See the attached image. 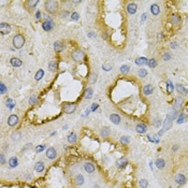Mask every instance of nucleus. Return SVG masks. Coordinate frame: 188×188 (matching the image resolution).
I'll return each instance as SVG.
<instances>
[{"instance_id": "09e8293b", "label": "nucleus", "mask_w": 188, "mask_h": 188, "mask_svg": "<svg viewBox=\"0 0 188 188\" xmlns=\"http://www.w3.org/2000/svg\"><path fill=\"white\" fill-rule=\"evenodd\" d=\"M44 149H45V145H39V146L35 147V151H37V153H41V151L44 150Z\"/></svg>"}, {"instance_id": "39448f33", "label": "nucleus", "mask_w": 188, "mask_h": 188, "mask_svg": "<svg viewBox=\"0 0 188 188\" xmlns=\"http://www.w3.org/2000/svg\"><path fill=\"white\" fill-rule=\"evenodd\" d=\"M0 32H1L2 35L9 34L11 32V26L7 23H1L0 24Z\"/></svg>"}, {"instance_id": "5701e85b", "label": "nucleus", "mask_w": 188, "mask_h": 188, "mask_svg": "<svg viewBox=\"0 0 188 188\" xmlns=\"http://www.w3.org/2000/svg\"><path fill=\"white\" fill-rule=\"evenodd\" d=\"M8 162H9V166L11 168H16L19 166V159H17L16 157H11Z\"/></svg>"}, {"instance_id": "393cba45", "label": "nucleus", "mask_w": 188, "mask_h": 188, "mask_svg": "<svg viewBox=\"0 0 188 188\" xmlns=\"http://www.w3.org/2000/svg\"><path fill=\"white\" fill-rule=\"evenodd\" d=\"M150 12L153 15H158L160 13V8L157 4H151L150 5Z\"/></svg>"}, {"instance_id": "f3484780", "label": "nucleus", "mask_w": 188, "mask_h": 188, "mask_svg": "<svg viewBox=\"0 0 188 188\" xmlns=\"http://www.w3.org/2000/svg\"><path fill=\"white\" fill-rule=\"evenodd\" d=\"M54 50H55L56 52H62L65 50V45L61 41H56L55 43H54Z\"/></svg>"}, {"instance_id": "3c124183", "label": "nucleus", "mask_w": 188, "mask_h": 188, "mask_svg": "<svg viewBox=\"0 0 188 188\" xmlns=\"http://www.w3.org/2000/svg\"><path fill=\"white\" fill-rule=\"evenodd\" d=\"M105 71H110V70H112V66L111 65H103V67H102Z\"/></svg>"}, {"instance_id": "f257e3e1", "label": "nucleus", "mask_w": 188, "mask_h": 188, "mask_svg": "<svg viewBox=\"0 0 188 188\" xmlns=\"http://www.w3.org/2000/svg\"><path fill=\"white\" fill-rule=\"evenodd\" d=\"M44 8L48 14H55L58 11V2L55 0H46L44 2Z\"/></svg>"}, {"instance_id": "6e6552de", "label": "nucleus", "mask_w": 188, "mask_h": 188, "mask_svg": "<svg viewBox=\"0 0 188 188\" xmlns=\"http://www.w3.org/2000/svg\"><path fill=\"white\" fill-rule=\"evenodd\" d=\"M183 98H181V97H177L176 99H175V102H174V104H173V110H174V112H178L180 110H181V108H182V105H183Z\"/></svg>"}, {"instance_id": "c9c22d12", "label": "nucleus", "mask_w": 188, "mask_h": 188, "mask_svg": "<svg viewBox=\"0 0 188 188\" xmlns=\"http://www.w3.org/2000/svg\"><path fill=\"white\" fill-rule=\"evenodd\" d=\"M147 66L149 67V68H151V69H154V68H156V66H157V60H156L155 58H151V59H148V62H147Z\"/></svg>"}, {"instance_id": "8fccbe9b", "label": "nucleus", "mask_w": 188, "mask_h": 188, "mask_svg": "<svg viewBox=\"0 0 188 188\" xmlns=\"http://www.w3.org/2000/svg\"><path fill=\"white\" fill-rule=\"evenodd\" d=\"M97 81V74L96 73H93L92 74V77H90V83H95Z\"/></svg>"}, {"instance_id": "79ce46f5", "label": "nucleus", "mask_w": 188, "mask_h": 188, "mask_svg": "<svg viewBox=\"0 0 188 188\" xmlns=\"http://www.w3.org/2000/svg\"><path fill=\"white\" fill-rule=\"evenodd\" d=\"M130 142V138L127 137V136H123L122 138H120V143L122 144H128Z\"/></svg>"}, {"instance_id": "2eb2a0df", "label": "nucleus", "mask_w": 188, "mask_h": 188, "mask_svg": "<svg viewBox=\"0 0 188 188\" xmlns=\"http://www.w3.org/2000/svg\"><path fill=\"white\" fill-rule=\"evenodd\" d=\"M175 182H176L178 185H183V184H185V183H186V177H185V175L182 174V173L176 174V176H175Z\"/></svg>"}, {"instance_id": "37998d69", "label": "nucleus", "mask_w": 188, "mask_h": 188, "mask_svg": "<svg viewBox=\"0 0 188 188\" xmlns=\"http://www.w3.org/2000/svg\"><path fill=\"white\" fill-rule=\"evenodd\" d=\"M71 20L72 21H78L80 20V14H78L77 12H73V13L71 14Z\"/></svg>"}, {"instance_id": "2f4dec72", "label": "nucleus", "mask_w": 188, "mask_h": 188, "mask_svg": "<svg viewBox=\"0 0 188 188\" xmlns=\"http://www.w3.org/2000/svg\"><path fill=\"white\" fill-rule=\"evenodd\" d=\"M110 133H111V130H110V128H108V127H103V128L101 129V132H100V135H101V137H109L110 136Z\"/></svg>"}, {"instance_id": "ddd939ff", "label": "nucleus", "mask_w": 188, "mask_h": 188, "mask_svg": "<svg viewBox=\"0 0 188 188\" xmlns=\"http://www.w3.org/2000/svg\"><path fill=\"white\" fill-rule=\"evenodd\" d=\"M153 93H154V87H153V85L147 84V85H145V86L143 87V94H144L145 96H149V95H151Z\"/></svg>"}, {"instance_id": "9b49d317", "label": "nucleus", "mask_w": 188, "mask_h": 188, "mask_svg": "<svg viewBox=\"0 0 188 188\" xmlns=\"http://www.w3.org/2000/svg\"><path fill=\"white\" fill-rule=\"evenodd\" d=\"M54 28V22H43L42 23V29L44 31H51Z\"/></svg>"}, {"instance_id": "f03ea898", "label": "nucleus", "mask_w": 188, "mask_h": 188, "mask_svg": "<svg viewBox=\"0 0 188 188\" xmlns=\"http://www.w3.org/2000/svg\"><path fill=\"white\" fill-rule=\"evenodd\" d=\"M12 43H13V46L16 48V50H20V48H22L24 46V44H25V37L21 33H17L13 37Z\"/></svg>"}, {"instance_id": "a211bd4d", "label": "nucleus", "mask_w": 188, "mask_h": 188, "mask_svg": "<svg viewBox=\"0 0 188 188\" xmlns=\"http://www.w3.org/2000/svg\"><path fill=\"white\" fill-rule=\"evenodd\" d=\"M136 130H137V132L138 133H145L147 131V126L145 125V124H138L137 125V127H136Z\"/></svg>"}, {"instance_id": "4d7b16f0", "label": "nucleus", "mask_w": 188, "mask_h": 188, "mask_svg": "<svg viewBox=\"0 0 188 188\" xmlns=\"http://www.w3.org/2000/svg\"><path fill=\"white\" fill-rule=\"evenodd\" d=\"M97 109H98V104H93L92 105V111H95V110H97Z\"/></svg>"}, {"instance_id": "c03bdc74", "label": "nucleus", "mask_w": 188, "mask_h": 188, "mask_svg": "<svg viewBox=\"0 0 188 188\" xmlns=\"http://www.w3.org/2000/svg\"><path fill=\"white\" fill-rule=\"evenodd\" d=\"M171 57H172V55L170 53H165L162 55V59L165 60V61H168V60H170V59H171Z\"/></svg>"}, {"instance_id": "7c9ffc66", "label": "nucleus", "mask_w": 188, "mask_h": 188, "mask_svg": "<svg viewBox=\"0 0 188 188\" xmlns=\"http://www.w3.org/2000/svg\"><path fill=\"white\" fill-rule=\"evenodd\" d=\"M180 22H181V17L177 14H173L171 16V23L173 24V25H178Z\"/></svg>"}, {"instance_id": "412c9836", "label": "nucleus", "mask_w": 188, "mask_h": 188, "mask_svg": "<svg viewBox=\"0 0 188 188\" xmlns=\"http://www.w3.org/2000/svg\"><path fill=\"white\" fill-rule=\"evenodd\" d=\"M34 170H35V172H38V173L43 172L44 171V163L42 161H38L34 166Z\"/></svg>"}, {"instance_id": "a19ab883", "label": "nucleus", "mask_w": 188, "mask_h": 188, "mask_svg": "<svg viewBox=\"0 0 188 188\" xmlns=\"http://www.w3.org/2000/svg\"><path fill=\"white\" fill-rule=\"evenodd\" d=\"M167 88H168V93L169 94H172L174 87H173V83L171 81H168L167 82Z\"/></svg>"}, {"instance_id": "6e6d98bb", "label": "nucleus", "mask_w": 188, "mask_h": 188, "mask_svg": "<svg viewBox=\"0 0 188 188\" xmlns=\"http://www.w3.org/2000/svg\"><path fill=\"white\" fill-rule=\"evenodd\" d=\"M146 19H147V14H146V13H143V14H142V22L146 21Z\"/></svg>"}, {"instance_id": "aec40b11", "label": "nucleus", "mask_w": 188, "mask_h": 188, "mask_svg": "<svg viewBox=\"0 0 188 188\" xmlns=\"http://www.w3.org/2000/svg\"><path fill=\"white\" fill-rule=\"evenodd\" d=\"M127 163H128L127 159L125 158V157H123V158H120V159L117 160V162H116V167L119 168V169H124V168L127 166Z\"/></svg>"}, {"instance_id": "a878e982", "label": "nucleus", "mask_w": 188, "mask_h": 188, "mask_svg": "<svg viewBox=\"0 0 188 188\" xmlns=\"http://www.w3.org/2000/svg\"><path fill=\"white\" fill-rule=\"evenodd\" d=\"M67 140H68L69 143H75V142L77 141V136H76V133L71 132L70 135L67 137Z\"/></svg>"}, {"instance_id": "13d9d810", "label": "nucleus", "mask_w": 188, "mask_h": 188, "mask_svg": "<svg viewBox=\"0 0 188 188\" xmlns=\"http://www.w3.org/2000/svg\"><path fill=\"white\" fill-rule=\"evenodd\" d=\"M35 17H37V19H38V20H39V19H40V17H41V13H40V11H38V12H37V13H35Z\"/></svg>"}, {"instance_id": "4c0bfd02", "label": "nucleus", "mask_w": 188, "mask_h": 188, "mask_svg": "<svg viewBox=\"0 0 188 188\" xmlns=\"http://www.w3.org/2000/svg\"><path fill=\"white\" fill-rule=\"evenodd\" d=\"M12 140H13L14 142L21 140V132L16 131V132H13V133H12Z\"/></svg>"}, {"instance_id": "bb28decb", "label": "nucleus", "mask_w": 188, "mask_h": 188, "mask_svg": "<svg viewBox=\"0 0 188 188\" xmlns=\"http://www.w3.org/2000/svg\"><path fill=\"white\" fill-rule=\"evenodd\" d=\"M93 95H94V90H93V88L88 87V88L85 89V92H84V97H85V99H90V98L93 97Z\"/></svg>"}, {"instance_id": "7ed1b4c3", "label": "nucleus", "mask_w": 188, "mask_h": 188, "mask_svg": "<svg viewBox=\"0 0 188 188\" xmlns=\"http://www.w3.org/2000/svg\"><path fill=\"white\" fill-rule=\"evenodd\" d=\"M71 57H72V59H73L74 61H82V60L84 59V57H85V54L81 50H75V51L72 52Z\"/></svg>"}, {"instance_id": "f704fd0d", "label": "nucleus", "mask_w": 188, "mask_h": 188, "mask_svg": "<svg viewBox=\"0 0 188 188\" xmlns=\"http://www.w3.org/2000/svg\"><path fill=\"white\" fill-rule=\"evenodd\" d=\"M120 72H122L123 74H128L130 72V67L127 66V65H123L120 67Z\"/></svg>"}, {"instance_id": "423d86ee", "label": "nucleus", "mask_w": 188, "mask_h": 188, "mask_svg": "<svg viewBox=\"0 0 188 188\" xmlns=\"http://www.w3.org/2000/svg\"><path fill=\"white\" fill-rule=\"evenodd\" d=\"M76 110V104L75 103H66L64 105V111L67 114H72Z\"/></svg>"}, {"instance_id": "20e7f679", "label": "nucleus", "mask_w": 188, "mask_h": 188, "mask_svg": "<svg viewBox=\"0 0 188 188\" xmlns=\"http://www.w3.org/2000/svg\"><path fill=\"white\" fill-rule=\"evenodd\" d=\"M172 122H173V118L171 115H167V117L165 119V122H163V131H167L169 130L170 128L172 127Z\"/></svg>"}, {"instance_id": "4be33fe9", "label": "nucleus", "mask_w": 188, "mask_h": 188, "mask_svg": "<svg viewBox=\"0 0 188 188\" xmlns=\"http://www.w3.org/2000/svg\"><path fill=\"white\" fill-rule=\"evenodd\" d=\"M148 59L146 57H139L136 59V65L137 66H143V65H147Z\"/></svg>"}, {"instance_id": "052dcab7", "label": "nucleus", "mask_w": 188, "mask_h": 188, "mask_svg": "<svg viewBox=\"0 0 188 188\" xmlns=\"http://www.w3.org/2000/svg\"><path fill=\"white\" fill-rule=\"evenodd\" d=\"M187 154H188V153H187Z\"/></svg>"}, {"instance_id": "f8f14e48", "label": "nucleus", "mask_w": 188, "mask_h": 188, "mask_svg": "<svg viewBox=\"0 0 188 188\" xmlns=\"http://www.w3.org/2000/svg\"><path fill=\"white\" fill-rule=\"evenodd\" d=\"M175 89H176V92L178 94L183 95V96H185V95L188 94V89L186 87H184L182 84H176V85H175Z\"/></svg>"}, {"instance_id": "0eeeda50", "label": "nucleus", "mask_w": 188, "mask_h": 188, "mask_svg": "<svg viewBox=\"0 0 188 188\" xmlns=\"http://www.w3.org/2000/svg\"><path fill=\"white\" fill-rule=\"evenodd\" d=\"M19 116L17 115H14V114H12V115H10L9 116V118H8V125L10 126V127H14V126H16L17 124H19Z\"/></svg>"}, {"instance_id": "5fc2aeb1", "label": "nucleus", "mask_w": 188, "mask_h": 188, "mask_svg": "<svg viewBox=\"0 0 188 188\" xmlns=\"http://www.w3.org/2000/svg\"><path fill=\"white\" fill-rule=\"evenodd\" d=\"M0 158H1V165H4V163H5V158H4V155H3V154H1V155H0Z\"/></svg>"}, {"instance_id": "de8ad7c7", "label": "nucleus", "mask_w": 188, "mask_h": 188, "mask_svg": "<svg viewBox=\"0 0 188 188\" xmlns=\"http://www.w3.org/2000/svg\"><path fill=\"white\" fill-rule=\"evenodd\" d=\"M153 125H154V127H156V128H159L160 127V125H161V120L160 119H155L154 120V123H153Z\"/></svg>"}, {"instance_id": "864d4df0", "label": "nucleus", "mask_w": 188, "mask_h": 188, "mask_svg": "<svg viewBox=\"0 0 188 188\" xmlns=\"http://www.w3.org/2000/svg\"><path fill=\"white\" fill-rule=\"evenodd\" d=\"M70 13H69V11H64V12H61L60 13V15H61V17H66V16H68Z\"/></svg>"}, {"instance_id": "dca6fc26", "label": "nucleus", "mask_w": 188, "mask_h": 188, "mask_svg": "<svg viewBox=\"0 0 188 188\" xmlns=\"http://www.w3.org/2000/svg\"><path fill=\"white\" fill-rule=\"evenodd\" d=\"M84 169H85V171H86L87 173H94L95 170H96L95 166L93 165L92 162H86V163H85V165H84Z\"/></svg>"}, {"instance_id": "a18cd8bd", "label": "nucleus", "mask_w": 188, "mask_h": 188, "mask_svg": "<svg viewBox=\"0 0 188 188\" xmlns=\"http://www.w3.org/2000/svg\"><path fill=\"white\" fill-rule=\"evenodd\" d=\"M7 90H8V88L5 87V85L3 83L0 84V94L3 95V94H5V92H7Z\"/></svg>"}, {"instance_id": "603ef678", "label": "nucleus", "mask_w": 188, "mask_h": 188, "mask_svg": "<svg viewBox=\"0 0 188 188\" xmlns=\"http://www.w3.org/2000/svg\"><path fill=\"white\" fill-rule=\"evenodd\" d=\"M88 37H89L90 39L96 38V32H95V31H89V32H88Z\"/></svg>"}, {"instance_id": "4468645a", "label": "nucleus", "mask_w": 188, "mask_h": 188, "mask_svg": "<svg viewBox=\"0 0 188 188\" xmlns=\"http://www.w3.org/2000/svg\"><path fill=\"white\" fill-rule=\"evenodd\" d=\"M138 11V5L136 3H129L127 5V12L129 14H136Z\"/></svg>"}, {"instance_id": "c85d7f7f", "label": "nucleus", "mask_w": 188, "mask_h": 188, "mask_svg": "<svg viewBox=\"0 0 188 188\" xmlns=\"http://www.w3.org/2000/svg\"><path fill=\"white\" fill-rule=\"evenodd\" d=\"M155 165H156V167L158 168L159 170H161V169L165 168V166H166V161L163 160L162 158H159V159H157V160H156Z\"/></svg>"}, {"instance_id": "72a5a7b5", "label": "nucleus", "mask_w": 188, "mask_h": 188, "mask_svg": "<svg viewBox=\"0 0 188 188\" xmlns=\"http://www.w3.org/2000/svg\"><path fill=\"white\" fill-rule=\"evenodd\" d=\"M43 76H44V71L42 70V69H40V70H38L37 73H35V75H34V80H35V81H40Z\"/></svg>"}, {"instance_id": "6ab92c4d", "label": "nucleus", "mask_w": 188, "mask_h": 188, "mask_svg": "<svg viewBox=\"0 0 188 188\" xmlns=\"http://www.w3.org/2000/svg\"><path fill=\"white\" fill-rule=\"evenodd\" d=\"M110 120L114 125H118L120 123V120H122V118H120V116L118 114H111L110 115Z\"/></svg>"}, {"instance_id": "ea45409f", "label": "nucleus", "mask_w": 188, "mask_h": 188, "mask_svg": "<svg viewBox=\"0 0 188 188\" xmlns=\"http://www.w3.org/2000/svg\"><path fill=\"white\" fill-rule=\"evenodd\" d=\"M138 75L140 76V77H142V78H143V77H145V76L147 75V71L145 70L144 68H141L140 70L138 71Z\"/></svg>"}, {"instance_id": "c756f323", "label": "nucleus", "mask_w": 188, "mask_h": 188, "mask_svg": "<svg viewBox=\"0 0 188 188\" xmlns=\"http://www.w3.org/2000/svg\"><path fill=\"white\" fill-rule=\"evenodd\" d=\"M187 120V115L186 114H180L178 116H177V119H176V123L177 124H184L185 122Z\"/></svg>"}, {"instance_id": "bf43d9fd", "label": "nucleus", "mask_w": 188, "mask_h": 188, "mask_svg": "<svg viewBox=\"0 0 188 188\" xmlns=\"http://www.w3.org/2000/svg\"><path fill=\"white\" fill-rule=\"evenodd\" d=\"M171 47H172V48L176 47V43H175V42H174V43H172V44H171Z\"/></svg>"}, {"instance_id": "e433bc0d", "label": "nucleus", "mask_w": 188, "mask_h": 188, "mask_svg": "<svg viewBox=\"0 0 188 188\" xmlns=\"http://www.w3.org/2000/svg\"><path fill=\"white\" fill-rule=\"evenodd\" d=\"M139 186H140V188H147V186H148L147 180H145V178L140 180V182H139Z\"/></svg>"}, {"instance_id": "58836bf2", "label": "nucleus", "mask_w": 188, "mask_h": 188, "mask_svg": "<svg viewBox=\"0 0 188 188\" xmlns=\"http://www.w3.org/2000/svg\"><path fill=\"white\" fill-rule=\"evenodd\" d=\"M37 101H38V96L37 95H31L30 96V98H29V103L30 104H35L37 103Z\"/></svg>"}, {"instance_id": "1a4fd4ad", "label": "nucleus", "mask_w": 188, "mask_h": 188, "mask_svg": "<svg viewBox=\"0 0 188 188\" xmlns=\"http://www.w3.org/2000/svg\"><path fill=\"white\" fill-rule=\"evenodd\" d=\"M46 157H47L48 159H51V160L55 159L56 157H57V151H56V149L54 148V147L47 148V150H46Z\"/></svg>"}, {"instance_id": "9d476101", "label": "nucleus", "mask_w": 188, "mask_h": 188, "mask_svg": "<svg viewBox=\"0 0 188 188\" xmlns=\"http://www.w3.org/2000/svg\"><path fill=\"white\" fill-rule=\"evenodd\" d=\"M10 64L12 67H14V68H19V67H21L23 65V61L17 57H12L10 59Z\"/></svg>"}, {"instance_id": "49530a36", "label": "nucleus", "mask_w": 188, "mask_h": 188, "mask_svg": "<svg viewBox=\"0 0 188 188\" xmlns=\"http://www.w3.org/2000/svg\"><path fill=\"white\" fill-rule=\"evenodd\" d=\"M14 105H15V103L13 102V100H12V99H8V100H7V106H8L9 109H13Z\"/></svg>"}, {"instance_id": "b1692460", "label": "nucleus", "mask_w": 188, "mask_h": 188, "mask_svg": "<svg viewBox=\"0 0 188 188\" xmlns=\"http://www.w3.org/2000/svg\"><path fill=\"white\" fill-rule=\"evenodd\" d=\"M58 69V65L56 61H54V60H52V61H50V64H48V70H50L51 72H56Z\"/></svg>"}, {"instance_id": "473e14b6", "label": "nucleus", "mask_w": 188, "mask_h": 188, "mask_svg": "<svg viewBox=\"0 0 188 188\" xmlns=\"http://www.w3.org/2000/svg\"><path fill=\"white\" fill-rule=\"evenodd\" d=\"M75 183H76V185H78V186H81V185L84 184V176H83L82 174L76 175V177H75Z\"/></svg>"}, {"instance_id": "cd10ccee", "label": "nucleus", "mask_w": 188, "mask_h": 188, "mask_svg": "<svg viewBox=\"0 0 188 188\" xmlns=\"http://www.w3.org/2000/svg\"><path fill=\"white\" fill-rule=\"evenodd\" d=\"M39 3L38 0H28V1L25 2L27 9H31V8H35V5Z\"/></svg>"}]
</instances>
